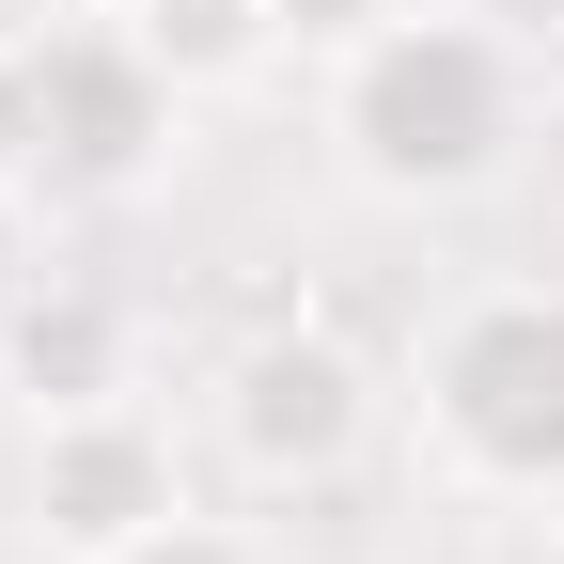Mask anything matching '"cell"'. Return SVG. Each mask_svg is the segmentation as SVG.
<instances>
[{
  "instance_id": "obj_4",
  "label": "cell",
  "mask_w": 564,
  "mask_h": 564,
  "mask_svg": "<svg viewBox=\"0 0 564 564\" xmlns=\"http://www.w3.org/2000/svg\"><path fill=\"white\" fill-rule=\"evenodd\" d=\"M188 79L126 17H32V126H47V188L63 204H141L188 158Z\"/></svg>"
},
{
  "instance_id": "obj_7",
  "label": "cell",
  "mask_w": 564,
  "mask_h": 564,
  "mask_svg": "<svg viewBox=\"0 0 564 564\" xmlns=\"http://www.w3.org/2000/svg\"><path fill=\"white\" fill-rule=\"evenodd\" d=\"M141 47H158L173 63V79L188 95H251L267 79V63L282 47H299V32H282V0H141V17H126Z\"/></svg>"
},
{
  "instance_id": "obj_5",
  "label": "cell",
  "mask_w": 564,
  "mask_h": 564,
  "mask_svg": "<svg viewBox=\"0 0 564 564\" xmlns=\"http://www.w3.org/2000/svg\"><path fill=\"white\" fill-rule=\"evenodd\" d=\"M188 502H204V486H188L173 408L110 392V408H47V423H32L17 518H32V549H47V564H110L126 533H158V518H188Z\"/></svg>"
},
{
  "instance_id": "obj_2",
  "label": "cell",
  "mask_w": 564,
  "mask_h": 564,
  "mask_svg": "<svg viewBox=\"0 0 564 564\" xmlns=\"http://www.w3.org/2000/svg\"><path fill=\"white\" fill-rule=\"evenodd\" d=\"M408 423L470 502H564V282L502 267L408 345Z\"/></svg>"
},
{
  "instance_id": "obj_3",
  "label": "cell",
  "mask_w": 564,
  "mask_h": 564,
  "mask_svg": "<svg viewBox=\"0 0 564 564\" xmlns=\"http://www.w3.org/2000/svg\"><path fill=\"white\" fill-rule=\"evenodd\" d=\"M392 377H377V345L361 329H329V314H267L220 345V377H204V455H220L251 502H314V486H345L377 440H392Z\"/></svg>"
},
{
  "instance_id": "obj_9",
  "label": "cell",
  "mask_w": 564,
  "mask_h": 564,
  "mask_svg": "<svg viewBox=\"0 0 564 564\" xmlns=\"http://www.w3.org/2000/svg\"><path fill=\"white\" fill-rule=\"evenodd\" d=\"M0 173L47 188V126H32V17H0Z\"/></svg>"
},
{
  "instance_id": "obj_12",
  "label": "cell",
  "mask_w": 564,
  "mask_h": 564,
  "mask_svg": "<svg viewBox=\"0 0 564 564\" xmlns=\"http://www.w3.org/2000/svg\"><path fill=\"white\" fill-rule=\"evenodd\" d=\"M32 17H141V0H32Z\"/></svg>"
},
{
  "instance_id": "obj_13",
  "label": "cell",
  "mask_w": 564,
  "mask_h": 564,
  "mask_svg": "<svg viewBox=\"0 0 564 564\" xmlns=\"http://www.w3.org/2000/svg\"><path fill=\"white\" fill-rule=\"evenodd\" d=\"M0 17H32V0H0Z\"/></svg>"
},
{
  "instance_id": "obj_6",
  "label": "cell",
  "mask_w": 564,
  "mask_h": 564,
  "mask_svg": "<svg viewBox=\"0 0 564 564\" xmlns=\"http://www.w3.org/2000/svg\"><path fill=\"white\" fill-rule=\"evenodd\" d=\"M0 377H17L32 423H47V408H110V392H141V314L110 299V282L47 267L32 299H17V329H0Z\"/></svg>"
},
{
  "instance_id": "obj_1",
  "label": "cell",
  "mask_w": 564,
  "mask_h": 564,
  "mask_svg": "<svg viewBox=\"0 0 564 564\" xmlns=\"http://www.w3.org/2000/svg\"><path fill=\"white\" fill-rule=\"evenodd\" d=\"M314 141L361 204L455 220V204L518 188V158H533V47L470 0H392L377 32L314 47Z\"/></svg>"
},
{
  "instance_id": "obj_8",
  "label": "cell",
  "mask_w": 564,
  "mask_h": 564,
  "mask_svg": "<svg viewBox=\"0 0 564 564\" xmlns=\"http://www.w3.org/2000/svg\"><path fill=\"white\" fill-rule=\"evenodd\" d=\"M110 564H282V533H267V518H220V502H188V518H158V533H126Z\"/></svg>"
},
{
  "instance_id": "obj_10",
  "label": "cell",
  "mask_w": 564,
  "mask_h": 564,
  "mask_svg": "<svg viewBox=\"0 0 564 564\" xmlns=\"http://www.w3.org/2000/svg\"><path fill=\"white\" fill-rule=\"evenodd\" d=\"M32 282H47V188H32V173H0V329H17Z\"/></svg>"
},
{
  "instance_id": "obj_11",
  "label": "cell",
  "mask_w": 564,
  "mask_h": 564,
  "mask_svg": "<svg viewBox=\"0 0 564 564\" xmlns=\"http://www.w3.org/2000/svg\"><path fill=\"white\" fill-rule=\"evenodd\" d=\"M392 17V0H282V32H299V47H345V32H377Z\"/></svg>"
},
{
  "instance_id": "obj_14",
  "label": "cell",
  "mask_w": 564,
  "mask_h": 564,
  "mask_svg": "<svg viewBox=\"0 0 564 564\" xmlns=\"http://www.w3.org/2000/svg\"><path fill=\"white\" fill-rule=\"evenodd\" d=\"M549 533H564V502H549Z\"/></svg>"
}]
</instances>
